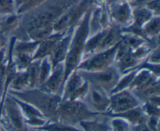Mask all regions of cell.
<instances>
[{"instance_id":"cell-1","label":"cell","mask_w":160,"mask_h":131,"mask_svg":"<svg viewBox=\"0 0 160 131\" xmlns=\"http://www.w3.org/2000/svg\"><path fill=\"white\" fill-rule=\"evenodd\" d=\"M92 8L84 14L79 23L73 29L70 48L64 62L65 80L72 72L78 69L82 60L84 45L89 37V18Z\"/></svg>"},{"instance_id":"cell-2","label":"cell","mask_w":160,"mask_h":131,"mask_svg":"<svg viewBox=\"0 0 160 131\" xmlns=\"http://www.w3.org/2000/svg\"><path fill=\"white\" fill-rule=\"evenodd\" d=\"M21 101L29 103L38 109L48 121H54L61 102V97L51 95L40 90L38 87L27 89L21 92H8Z\"/></svg>"},{"instance_id":"cell-3","label":"cell","mask_w":160,"mask_h":131,"mask_svg":"<svg viewBox=\"0 0 160 131\" xmlns=\"http://www.w3.org/2000/svg\"><path fill=\"white\" fill-rule=\"evenodd\" d=\"M98 115L89 110L82 101H61L54 121L78 127L81 122Z\"/></svg>"},{"instance_id":"cell-4","label":"cell","mask_w":160,"mask_h":131,"mask_svg":"<svg viewBox=\"0 0 160 131\" xmlns=\"http://www.w3.org/2000/svg\"><path fill=\"white\" fill-rule=\"evenodd\" d=\"M1 109V124L9 131H29L24 117L14 98L9 94L3 97Z\"/></svg>"},{"instance_id":"cell-5","label":"cell","mask_w":160,"mask_h":131,"mask_svg":"<svg viewBox=\"0 0 160 131\" xmlns=\"http://www.w3.org/2000/svg\"><path fill=\"white\" fill-rule=\"evenodd\" d=\"M78 72L88 84L102 89L109 95L113 90L121 76L119 70L114 65L98 71L78 70Z\"/></svg>"},{"instance_id":"cell-6","label":"cell","mask_w":160,"mask_h":131,"mask_svg":"<svg viewBox=\"0 0 160 131\" xmlns=\"http://www.w3.org/2000/svg\"><path fill=\"white\" fill-rule=\"evenodd\" d=\"M119 44L106 50L98 51L92 56L83 59L77 70L81 71H98L112 66L115 62Z\"/></svg>"},{"instance_id":"cell-7","label":"cell","mask_w":160,"mask_h":131,"mask_svg":"<svg viewBox=\"0 0 160 131\" xmlns=\"http://www.w3.org/2000/svg\"><path fill=\"white\" fill-rule=\"evenodd\" d=\"M89 84L82 77L78 70L72 72L63 84L61 101H81L85 96Z\"/></svg>"},{"instance_id":"cell-8","label":"cell","mask_w":160,"mask_h":131,"mask_svg":"<svg viewBox=\"0 0 160 131\" xmlns=\"http://www.w3.org/2000/svg\"><path fill=\"white\" fill-rule=\"evenodd\" d=\"M142 102L131 90H124L109 95V105L105 115H117L141 105Z\"/></svg>"},{"instance_id":"cell-9","label":"cell","mask_w":160,"mask_h":131,"mask_svg":"<svg viewBox=\"0 0 160 131\" xmlns=\"http://www.w3.org/2000/svg\"><path fill=\"white\" fill-rule=\"evenodd\" d=\"M81 101L92 112L105 114L109 109V95L102 89L89 84L87 93Z\"/></svg>"},{"instance_id":"cell-10","label":"cell","mask_w":160,"mask_h":131,"mask_svg":"<svg viewBox=\"0 0 160 131\" xmlns=\"http://www.w3.org/2000/svg\"><path fill=\"white\" fill-rule=\"evenodd\" d=\"M110 18L111 24L118 26L121 29L132 23V7L129 2L119 0L106 6Z\"/></svg>"},{"instance_id":"cell-11","label":"cell","mask_w":160,"mask_h":131,"mask_svg":"<svg viewBox=\"0 0 160 131\" xmlns=\"http://www.w3.org/2000/svg\"><path fill=\"white\" fill-rule=\"evenodd\" d=\"M65 82V69L64 63H59L53 67L52 73L49 77L38 87L40 90L51 94V95H62L63 84Z\"/></svg>"},{"instance_id":"cell-12","label":"cell","mask_w":160,"mask_h":131,"mask_svg":"<svg viewBox=\"0 0 160 131\" xmlns=\"http://www.w3.org/2000/svg\"><path fill=\"white\" fill-rule=\"evenodd\" d=\"M72 32H73V30H70L61 37L60 40L56 44L52 53L49 56L53 67L59 63H62V62L64 63L65 62L69 48H70V41H71Z\"/></svg>"},{"instance_id":"cell-13","label":"cell","mask_w":160,"mask_h":131,"mask_svg":"<svg viewBox=\"0 0 160 131\" xmlns=\"http://www.w3.org/2000/svg\"><path fill=\"white\" fill-rule=\"evenodd\" d=\"M64 34H52L47 38L39 41L35 53L33 56V60H40L44 58L49 57L56 44Z\"/></svg>"},{"instance_id":"cell-14","label":"cell","mask_w":160,"mask_h":131,"mask_svg":"<svg viewBox=\"0 0 160 131\" xmlns=\"http://www.w3.org/2000/svg\"><path fill=\"white\" fill-rule=\"evenodd\" d=\"M142 37L147 42L152 45L159 44L160 17L153 16L142 27Z\"/></svg>"},{"instance_id":"cell-15","label":"cell","mask_w":160,"mask_h":131,"mask_svg":"<svg viewBox=\"0 0 160 131\" xmlns=\"http://www.w3.org/2000/svg\"><path fill=\"white\" fill-rule=\"evenodd\" d=\"M81 131H110L109 116L100 114L90 119L84 120L78 125Z\"/></svg>"},{"instance_id":"cell-16","label":"cell","mask_w":160,"mask_h":131,"mask_svg":"<svg viewBox=\"0 0 160 131\" xmlns=\"http://www.w3.org/2000/svg\"><path fill=\"white\" fill-rule=\"evenodd\" d=\"M21 22V15L17 13L1 17L0 20V34L9 38L13 36L19 28Z\"/></svg>"},{"instance_id":"cell-17","label":"cell","mask_w":160,"mask_h":131,"mask_svg":"<svg viewBox=\"0 0 160 131\" xmlns=\"http://www.w3.org/2000/svg\"><path fill=\"white\" fill-rule=\"evenodd\" d=\"M122 38H123V32H122L121 28L119 27L117 25L111 24L106 30V33L100 45L98 51L116 46L121 41Z\"/></svg>"},{"instance_id":"cell-18","label":"cell","mask_w":160,"mask_h":131,"mask_svg":"<svg viewBox=\"0 0 160 131\" xmlns=\"http://www.w3.org/2000/svg\"><path fill=\"white\" fill-rule=\"evenodd\" d=\"M157 78L159 77L155 76L153 73H152L151 72L147 70L141 69V70H136L135 76H134L129 90H131L132 92H136L142 90L147 86L149 85L151 83H152Z\"/></svg>"},{"instance_id":"cell-19","label":"cell","mask_w":160,"mask_h":131,"mask_svg":"<svg viewBox=\"0 0 160 131\" xmlns=\"http://www.w3.org/2000/svg\"><path fill=\"white\" fill-rule=\"evenodd\" d=\"M110 115V116H118L120 118H123L126 121L131 124V126H135V125L140 124V123H145L147 119V115H145L143 109H142V104L134 109H130L127 112L123 113L117 114V115Z\"/></svg>"},{"instance_id":"cell-20","label":"cell","mask_w":160,"mask_h":131,"mask_svg":"<svg viewBox=\"0 0 160 131\" xmlns=\"http://www.w3.org/2000/svg\"><path fill=\"white\" fill-rule=\"evenodd\" d=\"M106 29L102 30V31H99V32L96 33L95 34L90 35L88 37L85 45H84L82 60L89 57V56H92L95 53L98 52L100 48V45L102 43V41L103 37H104L105 33H106Z\"/></svg>"},{"instance_id":"cell-21","label":"cell","mask_w":160,"mask_h":131,"mask_svg":"<svg viewBox=\"0 0 160 131\" xmlns=\"http://www.w3.org/2000/svg\"><path fill=\"white\" fill-rule=\"evenodd\" d=\"M39 41L31 40H23L16 37L12 45V52L22 53L28 56H34L38 48Z\"/></svg>"},{"instance_id":"cell-22","label":"cell","mask_w":160,"mask_h":131,"mask_svg":"<svg viewBox=\"0 0 160 131\" xmlns=\"http://www.w3.org/2000/svg\"><path fill=\"white\" fill-rule=\"evenodd\" d=\"M29 89V81L27 71L19 72L11 80L7 87L8 92H21Z\"/></svg>"},{"instance_id":"cell-23","label":"cell","mask_w":160,"mask_h":131,"mask_svg":"<svg viewBox=\"0 0 160 131\" xmlns=\"http://www.w3.org/2000/svg\"><path fill=\"white\" fill-rule=\"evenodd\" d=\"M11 96H12V95H11ZM12 98H14L16 102H17V104H18L20 111H21L22 114H23V117H24L25 120L31 119H34V118H45V117L44 116V115H42V114L41 113V112H39L36 108H34V106L30 104L29 103L25 102V101H21V100L18 99V98H14V97H12Z\"/></svg>"},{"instance_id":"cell-24","label":"cell","mask_w":160,"mask_h":131,"mask_svg":"<svg viewBox=\"0 0 160 131\" xmlns=\"http://www.w3.org/2000/svg\"><path fill=\"white\" fill-rule=\"evenodd\" d=\"M12 62L17 73L24 72L28 70L30 64L33 61L32 56L22 53H14L12 50Z\"/></svg>"},{"instance_id":"cell-25","label":"cell","mask_w":160,"mask_h":131,"mask_svg":"<svg viewBox=\"0 0 160 131\" xmlns=\"http://www.w3.org/2000/svg\"><path fill=\"white\" fill-rule=\"evenodd\" d=\"M53 65L49 57L40 59L38 73V87L42 85L52 73Z\"/></svg>"},{"instance_id":"cell-26","label":"cell","mask_w":160,"mask_h":131,"mask_svg":"<svg viewBox=\"0 0 160 131\" xmlns=\"http://www.w3.org/2000/svg\"><path fill=\"white\" fill-rule=\"evenodd\" d=\"M135 73L136 70H132V71H130L126 73H123V74H121L117 85L114 87L113 90H112L111 94L117 93V92L122 91V90H128L130 88V87H131V84H132V81L134 80V76H135Z\"/></svg>"},{"instance_id":"cell-27","label":"cell","mask_w":160,"mask_h":131,"mask_svg":"<svg viewBox=\"0 0 160 131\" xmlns=\"http://www.w3.org/2000/svg\"><path fill=\"white\" fill-rule=\"evenodd\" d=\"M40 60H33L26 70L29 81V89L38 87V73Z\"/></svg>"},{"instance_id":"cell-28","label":"cell","mask_w":160,"mask_h":131,"mask_svg":"<svg viewBox=\"0 0 160 131\" xmlns=\"http://www.w3.org/2000/svg\"><path fill=\"white\" fill-rule=\"evenodd\" d=\"M37 129L42 131H81L78 127L68 126L58 121H48L42 127Z\"/></svg>"},{"instance_id":"cell-29","label":"cell","mask_w":160,"mask_h":131,"mask_svg":"<svg viewBox=\"0 0 160 131\" xmlns=\"http://www.w3.org/2000/svg\"><path fill=\"white\" fill-rule=\"evenodd\" d=\"M109 116V124L110 131H131V124L118 116Z\"/></svg>"},{"instance_id":"cell-30","label":"cell","mask_w":160,"mask_h":131,"mask_svg":"<svg viewBox=\"0 0 160 131\" xmlns=\"http://www.w3.org/2000/svg\"><path fill=\"white\" fill-rule=\"evenodd\" d=\"M16 6L13 0H0V17L15 13Z\"/></svg>"},{"instance_id":"cell-31","label":"cell","mask_w":160,"mask_h":131,"mask_svg":"<svg viewBox=\"0 0 160 131\" xmlns=\"http://www.w3.org/2000/svg\"><path fill=\"white\" fill-rule=\"evenodd\" d=\"M148 62L153 64H160V48L159 46L152 48L146 59Z\"/></svg>"},{"instance_id":"cell-32","label":"cell","mask_w":160,"mask_h":131,"mask_svg":"<svg viewBox=\"0 0 160 131\" xmlns=\"http://www.w3.org/2000/svg\"><path fill=\"white\" fill-rule=\"evenodd\" d=\"M154 16H159L160 0H151L145 6Z\"/></svg>"},{"instance_id":"cell-33","label":"cell","mask_w":160,"mask_h":131,"mask_svg":"<svg viewBox=\"0 0 160 131\" xmlns=\"http://www.w3.org/2000/svg\"><path fill=\"white\" fill-rule=\"evenodd\" d=\"M152 131H159V116H148L145 121Z\"/></svg>"},{"instance_id":"cell-34","label":"cell","mask_w":160,"mask_h":131,"mask_svg":"<svg viewBox=\"0 0 160 131\" xmlns=\"http://www.w3.org/2000/svg\"><path fill=\"white\" fill-rule=\"evenodd\" d=\"M131 131H152L150 128L148 127L146 123H142L140 124L135 125V126H132L131 127Z\"/></svg>"},{"instance_id":"cell-35","label":"cell","mask_w":160,"mask_h":131,"mask_svg":"<svg viewBox=\"0 0 160 131\" xmlns=\"http://www.w3.org/2000/svg\"><path fill=\"white\" fill-rule=\"evenodd\" d=\"M8 41H9V38L0 34V49H2L8 45Z\"/></svg>"},{"instance_id":"cell-36","label":"cell","mask_w":160,"mask_h":131,"mask_svg":"<svg viewBox=\"0 0 160 131\" xmlns=\"http://www.w3.org/2000/svg\"><path fill=\"white\" fill-rule=\"evenodd\" d=\"M29 131H42L40 129H36V128H30Z\"/></svg>"},{"instance_id":"cell-37","label":"cell","mask_w":160,"mask_h":131,"mask_svg":"<svg viewBox=\"0 0 160 131\" xmlns=\"http://www.w3.org/2000/svg\"><path fill=\"white\" fill-rule=\"evenodd\" d=\"M1 131H9V130H7V129H6V128H5L4 126L1 124Z\"/></svg>"},{"instance_id":"cell-38","label":"cell","mask_w":160,"mask_h":131,"mask_svg":"<svg viewBox=\"0 0 160 131\" xmlns=\"http://www.w3.org/2000/svg\"><path fill=\"white\" fill-rule=\"evenodd\" d=\"M1 102V105H0V117H1V109H2V101ZM0 131H1V120H0Z\"/></svg>"},{"instance_id":"cell-39","label":"cell","mask_w":160,"mask_h":131,"mask_svg":"<svg viewBox=\"0 0 160 131\" xmlns=\"http://www.w3.org/2000/svg\"><path fill=\"white\" fill-rule=\"evenodd\" d=\"M0 20H1V17H0Z\"/></svg>"},{"instance_id":"cell-40","label":"cell","mask_w":160,"mask_h":131,"mask_svg":"<svg viewBox=\"0 0 160 131\" xmlns=\"http://www.w3.org/2000/svg\"><path fill=\"white\" fill-rule=\"evenodd\" d=\"M0 105H1V102H0Z\"/></svg>"},{"instance_id":"cell-41","label":"cell","mask_w":160,"mask_h":131,"mask_svg":"<svg viewBox=\"0 0 160 131\" xmlns=\"http://www.w3.org/2000/svg\"></svg>"}]
</instances>
